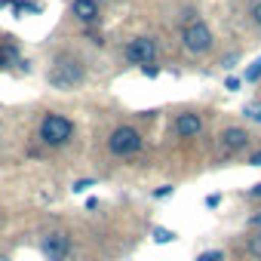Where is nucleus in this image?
I'll return each instance as SVG.
<instances>
[{"mask_svg": "<svg viewBox=\"0 0 261 261\" xmlns=\"http://www.w3.org/2000/svg\"><path fill=\"white\" fill-rule=\"evenodd\" d=\"M46 80H49V86H56V89H74V86H80V83L86 80V68H83L80 59H74V56H59V59L53 62Z\"/></svg>", "mask_w": 261, "mask_h": 261, "instance_id": "nucleus-1", "label": "nucleus"}, {"mask_svg": "<svg viewBox=\"0 0 261 261\" xmlns=\"http://www.w3.org/2000/svg\"><path fill=\"white\" fill-rule=\"evenodd\" d=\"M71 136H74V123H71L68 117H62V114H46V117L40 120V142H43L46 148H62V145L71 142Z\"/></svg>", "mask_w": 261, "mask_h": 261, "instance_id": "nucleus-2", "label": "nucleus"}, {"mask_svg": "<svg viewBox=\"0 0 261 261\" xmlns=\"http://www.w3.org/2000/svg\"><path fill=\"white\" fill-rule=\"evenodd\" d=\"M108 148L117 157H133V154H139L142 151L139 129H133V126H117L114 133H111V139H108Z\"/></svg>", "mask_w": 261, "mask_h": 261, "instance_id": "nucleus-3", "label": "nucleus"}, {"mask_svg": "<svg viewBox=\"0 0 261 261\" xmlns=\"http://www.w3.org/2000/svg\"><path fill=\"white\" fill-rule=\"evenodd\" d=\"M181 43H185V49L191 53V56H203V53H209L212 49V31H209V25L206 22H188L185 25V31H181Z\"/></svg>", "mask_w": 261, "mask_h": 261, "instance_id": "nucleus-4", "label": "nucleus"}, {"mask_svg": "<svg viewBox=\"0 0 261 261\" xmlns=\"http://www.w3.org/2000/svg\"><path fill=\"white\" fill-rule=\"evenodd\" d=\"M40 252L46 255V261H68L71 255V237L65 230H49L40 237Z\"/></svg>", "mask_w": 261, "mask_h": 261, "instance_id": "nucleus-5", "label": "nucleus"}, {"mask_svg": "<svg viewBox=\"0 0 261 261\" xmlns=\"http://www.w3.org/2000/svg\"><path fill=\"white\" fill-rule=\"evenodd\" d=\"M123 56H126V62H133V65H151L157 59V43L151 37H136V40L126 43Z\"/></svg>", "mask_w": 261, "mask_h": 261, "instance_id": "nucleus-6", "label": "nucleus"}, {"mask_svg": "<svg viewBox=\"0 0 261 261\" xmlns=\"http://www.w3.org/2000/svg\"><path fill=\"white\" fill-rule=\"evenodd\" d=\"M246 142H249V136H246V129H240V126H227L224 133L218 136V148H221V154H237V151H243L246 148Z\"/></svg>", "mask_w": 261, "mask_h": 261, "instance_id": "nucleus-7", "label": "nucleus"}, {"mask_svg": "<svg viewBox=\"0 0 261 261\" xmlns=\"http://www.w3.org/2000/svg\"><path fill=\"white\" fill-rule=\"evenodd\" d=\"M200 133H203L200 114H178V117H175V136H178V139H197Z\"/></svg>", "mask_w": 261, "mask_h": 261, "instance_id": "nucleus-8", "label": "nucleus"}, {"mask_svg": "<svg viewBox=\"0 0 261 261\" xmlns=\"http://www.w3.org/2000/svg\"><path fill=\"white\" fill-rule=\"evenodd\" d=\"M71 13H74L77 22L89 25V22L98 19V4H95V0H74V4H71Z\"/></svg>", "mask_w": 261, "mask_h": 261, "instance_id": "nucleus-9", "label": "nucleus"}, {"mask_svg": "<svg viewBox=\"0 0 261 261\" xmlns=\"http://www.w3.org/2000/svg\"><path fill=\"white\" fill-rule=\"evenodd\" d=\"M243 80H246V83H255V80H261V56H258V59H255V62H252L249 68H246Z\"/></svg>", "mask_w": 261, "mask_h": 261, "instance_id": "nucleus-10", "label": "nucleus"}, {"mask_svg": "<svg viewBox=\"0 0 261 261\" xmlns=\"http://www.w3.org/2000/svg\"><path fill=\"white\" fill-rule=\"evenodd\" d=\"M175 240V230H169V227H154V243H172Z\"/></svg>", "mask_w": 261, "mask_h": 261, "instance_id": "nucleus-11", "label": "nucleus"}, {"mask_svg": "<svg viewBox=\"0 0 261 261\" xmlns=\"http://www.w3.org/2000/svg\"><path fill=\"white\" fill-rule=\"evenodd\" d=\"M246 252H249L252 258H261V233H252V237H249V243H246Z\"/></svg>", "mask_w": 261, "mask_h": 261, "instance_id": "nucleus-12", "label": "nucleus"}, {"mask_svg": "<svg viewBox=\"0 0 261 261\" xmlns=\"http://www.w3.org/2000/svg\"><path fill=\"white\" fill-rule=\"evenodd\" d=\"M197 261H224V252L221 249H209V252H200Z\"/></svg>", "mask_w": 261, "mask_h": 261, "instance_id": "nucleus-13", "label": "nucleus"}, {"mask_svg": "<svg viewBox=\"0 0 261 261\" xmlns=\"http://www.w3.org/2000/svg\"><path fill=\"white\" fill-rule=\"evenodd\" d=\"M249 120H255V123H261V105H249L246 111H243Z\"/></svg>", "mask_w": 261, "mask_h": 261, "instance_id": "nucleus-14", "label": "nucleus"}, {"mask_svg": "<svg viewBox=\"0 0 261 261\" xmlns=\"http://www.w3.org/2000/svg\"><path fill=\"white\" fill-rule=\"evenodd\" d=\"M142 74H145V77H157V74H160V68L151 62V65H142Z\"/></svg>", "mask_w": 261, "mask_h": 261, "instance_id": "nucleus-15", "label": "nucleus"}, {"mask_svg": "<svg viewBox=\"0 0 261 261\" xmlns=\"http://www.w3.org/2000/svg\"><path fill=\"white\" fill-rule=\"evenodd\" d=\"M240 83H243L240 77H227V80H224V89H230V92H237V89H240Z\"/></svg>", "mask_w": 261, "mask_h": 261, "instance_id": "nucleus-16", "label": "nucleus"}, {"mask_svg": "<svg viewBox=\"0 0 261 261\" xmlns=\"http://www.w3.org/2000/svg\"><path fill=\"white\" fill-rule=\"evenodd\" d=\"M92 185H95L92 178H80V181H74V191L80 194V191H86V188H92Z\"/></svg>", "mask_w": 261, "mask_h": 261, "instance_id": "nucleus-17", "label": "nucleus"}, {"mask_svg": "<svg viewBox=\"0 0 261 261\" xmlns=\"http://www.w3.org/2000/svg\"><path fill=\"white\" fill-rule=\"evenodd\" d=\"M172 191H175L172 185H163V188H157V191H154V197H157V200H163V197H169Z\"/></svg>", "mask_w": 261, "mask_h": 261, "instance_id": "nucleus-18", "label": "nucleus"}, {"mask_svg": "<svg viewBox=\"0 0 261 261\" xmlns=\"http://www.w3.org/2000/svg\"><path fill=\"white\" fill-rule=\"evenodd\" d=\"M252 22H255V25H261V0L252 7Z\"/></svg>", "mask_w": 261, "mask_h": 261, "instance_id": "nucleus-19", "label": "nucleus"}, {"mask_svg": "<svg viewBox=\"0 0 261 261\" xmlns=\"http://www.w3.org/2000/svg\"><path fill=\"white\" fill-rule=\"evenodd\" d=\"M218 203H221V194H209V197H206V206H209V209H215Z\"/></svg>", "mask_w": 261, "mask_h": 261, "instance_id": "nucleus-20", "label": "nucleus"}, {"mask_svg": "<svg viewBox=\"0 0 261 261\" xmlns=\"http://www.w3.org/2000/svg\"><path fill=\"white\" fill-rule=\"evenodd\" d=\"M249 197H261V181H258L255 188H249Z\"/></svg>", "mask_w": 261, "mask_h": 261, "instance_id": "nucleus-21", "label": "nucleus"}, {"mask_svg": "<svg viewBox=\"0 0 261 261\" xmlns=\"http://www.w3.org/2000/svg\"><path fill=\"white\" fill-rule=\"evenodd\" d=\"M249 224H252V227H261V212H258V215H252V218H249Z\"/></svg>", "mask_w": 261, "mask_h": 261, "instance_id": "nucleus-22", "label": "nucleus"}, {"mask_svg": "<svg viewBox=\"0 0 261 261\" xmlns=\"http://www.w3.org/2000/svg\"><path fill=\"white\" fill-rule=\"evenodd\" d=\"M252 166H261V151H258V154L252 157Z\"/></svg>", "mask_w": 261, "mask_h": 261, "instance_id": "nucleus-23", "label": "nucleus"}, {"mask_svg": "<svg viewBox=\"0 0 261 261\" xmlns=\"http://www.w3.org/2000/svg\"><path fill=\"white\" fill-rule=\"evenodd\" d=\"M0 261H10V258H7V255H0Z\"/></svg>", "mask_w": 261, "mask_h": 261, "instance_id": "nucleus-24", "label": "nucleus"}]
</instances>
